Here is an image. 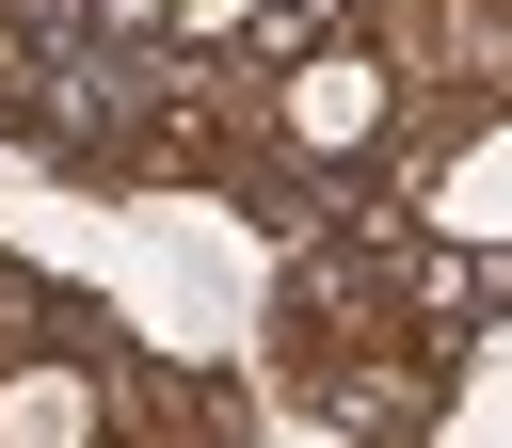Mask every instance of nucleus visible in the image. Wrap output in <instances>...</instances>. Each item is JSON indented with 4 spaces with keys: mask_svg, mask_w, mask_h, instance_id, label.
Segmentation results:
<instances>
[{
    "mask_svg": "<svg viewBox=\"0 0 512 448\" xmlns=\"http://www.w3.org/2000/svg\"><path fill=\"white\" fill-rule=\"evenodd\" d=\"M0 448H96V384L80 368H16L0 384Z\"/></svg>",
    "mask_w": 512,
    "mask_h": 448,
    "instance_id": "f257e3e1",
    "label": "nucleus"
},
{
    "mask_svg": "<svg viewBox=\"0 0 512 448\" xmlns=\"http://www.w3.org/2000/svg\"><path fill=\"white\" fill-rule=\"evenodd\" d=\"M304 128H320V144H352V128H368V80H352V64H320V80H304Z\"/></svg>",
    "mask_w": 512,
    "mask_h": 448,
    "instance_id": "f03ea898",
    "label": "nucleus"
}]
</instances>
